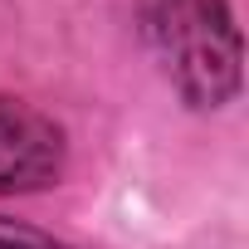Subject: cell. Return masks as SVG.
Instances as JSON below:
<instances>
[{
	"instance_id": "6da1fadb",
	"label": "cell",
	"mask_w": 249,
	"mask_h": 249,
	"mask_svg": "<svg viewBox=\"0 0 249 249\" xmlns=\"http://www.w3.org/2000/svg\"><path fill=\"white\" fill-rule=\"evenodd\" d=\"M137 30L186 107H225L239 93V25L230 0H137Z\"/></svg>"
},
{
	"instance_id": "7a4b0ae2",
	"label": "cell",
	"mask_w": 249,
	"mask_h": 249,
	"mask_svg": "<svg viewBox=\"0 0 249 249\" xmlns=\"http://www.w3.org/2000/svg\"><path fill=\"white\" fill-rule=\"evenodd\" d=\"M64 127L25 98L0 93V196H30L64 176Z\"/></svg>"
},
{
	"instance_id": "3957f363",
	"label": "cell",
	"mask_w": 249,
	"mask_h": 249,
	"mask_svg": "<svg viewBox=\"0 0 249 249\" xmlns=\"http://www.w3.org/2000/svg\"><path fill=\"white\" fill-rule=\"evenodd\" d=\"M0 249H78L49 230H35L25 220H10V215H0Z\"/></svg>"
}]
</instances>
